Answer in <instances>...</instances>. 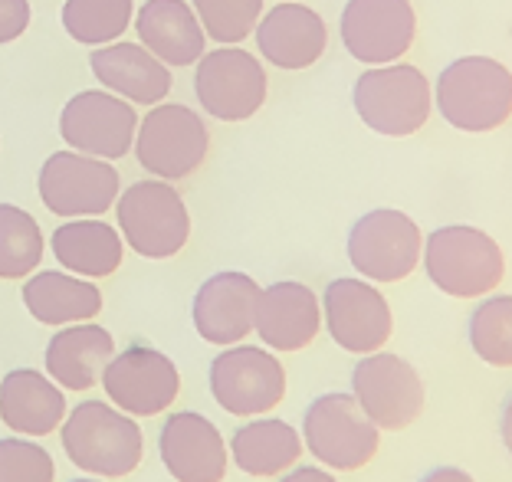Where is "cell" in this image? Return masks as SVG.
<instances>
[{"instance_id":"cell-9","label":"cell","mask_w":512,"mask_h":482,"mask_svg":"<svg viewBox=\"0 0 512 482\" xmlns=\"http://www.w3.org/2000/svg\"><path fill=\"white\" fill-rule=\"evenodd\" d=\"M207 384L217 407L230 417H266L286 397V368L270 348L230 345L214 355Z\"/></svg>"},{"instance_id":"cell-11","label":"cell","mask_w":512,"mask_h":482,"mask_svg":"<svg viewBox=\"0 0 512 482\" xmlns=\"http://www.w3.org/2000/svg\"><path fill=\"white\" fill-rule=\"evenodd\" d=\"M270 79L263 63L240 46H217L197 60L194 96L217 122H247L263 109Z\"/></svg>"},{"instance_id":"cell-1","label":"cell","mask_w":512,"mask_h":482,"mask_svg":"<svg viewBox=\"0 0 512 482\" xmlns=\"http://www.w3.org/2000/svg\"><path fill=\"white\" fill-rule=\"evenodd\" d=\"M434 109L463 135H490L512 119V69L493 56H460L440 69Z\"/></svg>"},{"instance_id":"cell-35","label":"cell","mask_w":512,"mask_h":482,"mask_svg":"<svg viewBox=\"0 0 512 482\" xmlns=\"http://www.w3.org/2000/svg\"><path fill=\"white\" fill-rule=\"evenodd\" d=\"M417 482H476V479L460 466H437V469H430V473H424Z\"/></svg>"},{"instance_id":"cell-36","label":"cell","mask_w":512,"mask_h":482,"mask_svg":"<svg viewBox=\"0 0 512 482\" xmlns=\"http://www.w3.org/2000/svg\"><path fill=\"white\" fill-rule=\"evenodd\" d=\"M499 440H503L506 453L512 456V394L506 397V404H503V414H499Z\"/></svg>"},{"instance_id":"cell-10","label":"cell","mask_w":512,"mask_h":482,"mask_svg":"<svg viewBox=\"0 0 512 482\" xmlns=\"http://www.w3.org/2000/svg\"><path fill=\"white\" fill-rule=\"evenodd\" d=\"M352 397L381 433H401L424 414L427 387L407 358L371 351L358 358L352 371Z\"/></svg>"},{"instance_id":"cell-2","label":"cell","mask_w":512,"mask_h":482,"mask_svg":"<svg viewBox=\"0 0 512 482\" xmlns=\"http://www.w3.org/2000/svg\"><path fill=\"white\" fill-rule=\"evenodd\" d=\"M60 440L66 460L99 479L132 476L145 456L138 420L106 401L76 404L60 423Z\"/></svg>"},{"instance_id":"cell-5","label":"cell","mask_w":512,"mask_h":482,"mask_svg":"<svg viewBox=\"0 0 512 482\" xmlns=\"http://www.w3.org/2000/svg\"><path fill=\"white\" fill-rule=\"evenodd\" d=\"M119 233L145 260H171L191 240V214L171 181L145 178L128 184L115 201Z\"/></svg>"},{"instance_id":"cell-13","label":"cell","mask_w":512,"mask_h":482,"mask_svg":"<svg viewBox=\"0 0 512 482\" xmlns=\"http://www.w3.org/2000/svg\"><path fill=\"white\" fill-rule=\"evenodd\" d=\"M322 325L348 355H371L388 345L394 315L384 292L362 276H339L322 292Z\"/></svg>"},{"instance_id":"cell-23","label":"cell","mask_w":512,"mask_h":482,"mask_svg":"<svg viewBox=\"0 0 512 482\" xmlns=\"http://www.w3.org/2000/svg\"><path fill=\"white\" fill-rule=\"evenodd\" d=\"M92 76L132 105H158L171 92V69L142 43H106L89 56Z\"/></svg>"},{"instance_id":"cell-17","label":"cell","mask_w":512,"mask_h":482,"mask_svg":"<svg viewBox=\"0 0 512 482\" xmlns=\"http://www.w3.org/2000/svg\"><path fill=\"white\" fill-rule=\"evenodd\" d=\"M158 456L174 482H224L230 469L224 433L197 410H174L161 423Z\"/></svg>"},{"instance_id":"cell-37","label":"cell","mask_w":512,"mask_h":482,"mask_svg":"<svg viewBox=\"0 0 512 482\" xmlns=\"http://www.w3.org/2000/svg\"><path fill=\"white\" fill-rule=\"evenodd\" d=\"M69 482H109V479H99V476H96V479H92V476H79V479H69Z\"/></svg>"},{"instance_id":"cell-28","label":"cell","mask_w":512,"mask_h":482,"mask_svg":"<svg viewBox=\"0 0 512 482\" xmlns=\"http://www.w3.org/2000/svg\"><path fill=\"white\" fill-rule=\"evenodd\" d=\"M467 342L473 355L499 371H512V296L490 292L476 299L467 322Z\"/></svg>"},{"instance_id":"cell-30","label":"cell","mask_w":512,"mask_h":482,"mask_svg":"<svg viewBox=\"0 0 512 482\" xmlns=\"http://www.w3.org/2000/svg\"><path fill=\"white\" fill-rule=\"evenodd\" d=\"M135 17V0H66L63 27L76 43L106 46L128 30Z\"/></svg>"},{"instance_id":"cell-29","label":"cell","mask_w":512,"mask_h":482,"mask_svg":"<svg viewBox=\"0 0 512 482\" xmlns=\"http://www.w3.org/2000/svg\"><path fill=\"white\" fill-rule=\"evenodd\" d=\"M43 230L33 214L0 204V279H23L43 263Z\"/></svg>"},{"instance_id":"cell-14","label":"cell","mask_w":512,"mask_h":482,"mask_svg":"<svg viewBox=\"0 0 512 482\" xmlns=\"http://www.w3.org/2000/svg\"><path fill=\"white\" fill-rule=\"evenodd\" d=\"M102 391L128 417H158L181 394V371L165 351L128 345L102 368Z\"/></svg>"},{"instance_id":"cell-32","label":"cell","mask_w":512,"mask_h":482,"mask_svg":"<svg viewBox=\"0 0 512 482\" xmlns=\"http://www.w3.org/2000/svg\"><path fill=\"white\" fill-rule=\"evenodd\" d=\"M56 463L40 443L27 437L0 440V482H53Z\"/></svg>"},{"instance_id":"cell-6","label":"cell","mask_w":512,"mask_h":482,"mask_svg":"<svg viewBox=\"0 0 512 482\" xmlns=\"http://www.w3.org/2000/svg\"><path fill=\"white\" fill-rule=\"evenodd\" d=\"M302 446L332 473L365 469L381 450V430L365 417L352 394H319L302 414Z\"/></svg>"},{"instance_id":"cell-4","label":"cell","mask_w":512,"mask_h":482,"mask_svg":"<svg viewBox=\"0 0 512 482\" xmlns=\"http://www.w3.org/2000/svg\"><path fill=\"white\" fill-rule=\"evenodd\" d=\"M352 105L375 135L411 138L434 115V82L411 63L368 66L355 79Z\"/></svg>"},{"instance_id":"cell-22","label":"cell","mask_w":512,"mask_h":482,"mask_svg":"<svg viewBox=\"0 0 512 482\" xmlns=\"http://www.w3.org/2000/svg\"><path fill=\"white\" fill-rule=\"evenodd\" d=\"M115 355V338L109 328L96 322L63 325L50 342H46V374L63 387V391H92L102 378V368Z\"/></svg>"},{"instance_id":"cell-12","label":"cell","mask_w":512,"mask_h":482,"mask_svg":"<svg viewBox=\"0 0 512 482\" xmlns=\"http://www.w3.org/2000/svg\"><path fill=\"white\" fill-rule=\"evenodd\" d=\"M40 201L56 217H99L119 201V171L83 151H53L40 168Z\"/></svg>"},{"instance_id":"cell-26","label":"cell","mask_w":512,"mask_h":482,"mask_svg":"<svg viewBox=\"0 0 512 482\" xmlns=\"http://www.w3.org/2000/svg\"><path fill=\"white\" fill-rule=\"evenodd\" d=\"M23 305L43 325H76L92 322L102 312V292L92 279L63 273V269H40L23 282Z\"/></svg>"},{"instance_id":"cell-25","label":"cell","mask_w":512,"mask_h":482,"mask_svg":"<svg viewBox=\"0 0 512 482\" xmlns=\"http://www.w3.org/2000/svg\"><path fill=\"white\" fill-rule=\"evenodd\" d=\"M227 450L240 473L253 479H276L302 460L306 446L293 423L279 417H250L230 433Z\"/></svg>"},{"instance_id":"cell-34","label":"cell","mask_w":512,"mask_h":482,"mask_svg":"<svg viewBox=\"0 0 512 482\" xmlns=\"http://www.w3.org/2000/svg\"><path fill=\"white\" fill-rule=\"evenodd\" d=\"M279 482H339L332 476V469H325V466H293V469H286L283 476H279Z\"/></svg>"},{"instance_id":"cell-8","label":"cell","mask_w":512,"mask_h":482,"mask_svg":"<svg viewBox=\"0 0 512 482\" xmlns=\"http://www.w3.org/2000/svg\"><path fill=\"white\" fill-rule=\"evenodd\" d=\"M138 164L161 181H184L201 168L211 151L207 122L181 102H158L135 132Z\"/></svg>"},{"instance_id":"cell-33","label":"cell","mask_w":512,"mask_h":482,"mask_svg":"<svg viewBox=\"0 0 512 482\" xmlns=\"http://www.w3.org/2000/svg\"><path fill=\"white\" fill-rule=\"evenodd\" d=\"M30 27V0H0V46L14 43Z\"/></svg>"},{"instance_id":"cell-18","label":"cell","mask_w":512,"mask_h":482,"mask_svg":"<svg viewBox=\"0 0 512 482\" xmlns=\"http://www.w3.org/2000/svg\"><path fill=\"white\" fill-rule=\"evenodd\" d=\"M253 332L270 351H302L322 332V302L306 282L279 279L256 296Z\"/></svg>"},{"instance_id":"cell-16","label":"cell","mask_w":512,"mask_h":482,"mask_svg":"<svg viewBox=\"0 0 512 482\" xmlns=\"http://www.w3.org/2000/svg\"><path fill=\"white\" fill-rule=\"evenodd\" d=\"M348 56L365 66L401 63L414 46L417 14L411 0H348L339 17Z\"/></svg>"},{"instance_id":"cell-19","label":"cell","mask_w":512,"mask_h":482,"mask_svg":"<svg viewBox=\"0 0 512 482\" xmlns=\"http://www.w3.org/2000/svg\"><path fill=\"white\" fill-rule=\"evenodd\" d=\"M260 282L237 269H224L211 279L201 282V289L194 292L191 305V322L197 335L207 345H240L243 338L253 332V315H256V296H260Z\"/></svg>"},{"instance_id":"cell-21","label":"cell","mask_w":512,"mask_h":482,"mask_svg":"<svg viewBox=\"0 0 512 482\" xmlns=\"http://www.w3.org/2000/svg\"><path fill=\"white\" fill-rule=\"evenodd\" d=\"M66 420V394L50 374L17 368L0 378V423L17 437H50Z\"/></svg>"},{"instance_id":"cell-27","label":"cell","mask_w":512,"mask_h":482,"mask_svg":"<svg viewBox=\"0 0 512 482\" xmlns=\"http://www.w3.org/2000/svg\"><path fill=\"white\" fill-rule=\"evenodd\" d=\"M56 263L66 266V273L83 279H106L122 266L125 240L119 227L99 217H76L53 230L50 237Z\"/></svg>"},{"instance_id":"cell-3","label":"cell","mask_w":512,"mask_h":482,"mask_svg":"<svg viewBox=\"0 0 512 482\" xmlns=\"http://www.w3.org/2000/svg\"><path fill=\"white\" fill-rule=\"evenodd\" d=\"M421 266L434 289L450 299H483L506 279L503 246L473 223H447L427 233Z\"/></svg>"},{"instance_id":"cell-15","label":"cell","mask_w":512,"mask_h":482,"mask_svg":"<svg viewBox=\"0 0 512 482\" xmlns=\"http://www.w3.org/2000/svg\"><path fill=\"white\" fill-rule=\"evenodd\" d=\"M135 132L138 115L132 102L119 99L115 92H76L60 112V135L66 145L102 161L125 158L135 145Z\"/></svg>"},{"instance_id":"cell-7","label":"cell","mask_w":512,"mask_h":482,"mask_svg":"<svg viewBox=\"0 0 512 482\" xmlns=\"http://www.w3.org/2000/svg\"><path fill=\"white\" fill-rule=\"evenodd\" d=\"M345 253L362 279L375 282V286H391V282L407 279L421 266L424 233L404 210L378 207L352 223Z\"/></svg>"},{"instance_id":"cell-20","label":"cell","mask_w":512,"mask_h":482,"mask_svg":"<svg viewBox=\"0 0 512 482\" xmlns=\"http://www.w3.org/2000/svg\"><path fill=\"white\" fill-rule=\"evenodd\" d=\"M253 37L263 60L286 73L316 66L329 50V27H325L322 14L306 4H296V0H283L266 10Z\"/></svg>"},{"instance_id":"cell-24","label":"cell","mask_w":512,"mask_h":482,"mask_svg":"<svg viewBox=\"0 0 512 482\" xmlns=\"http://www.w3.org/2000/svg\"><path fill=\"white\" fill-rule=\"evenodd\" d=\"M135 33L165 66H194L204 56V27L184 0H145L135 14Z\"/></svg>"},{"instance_id":"cell-31","label":"cell","mask_w":512,"mask_h":482,"mask_svg":"<svg viewBox=\"0 0 512 482\" xmlns=\"http://www.w3.org/2000/svg\"><path fill=\"white\" fill-rule=\"evenodd\" d=\"M204 37L220 46H237L256 30L263 17V0H191Z\"/></svg>"}]
</instances>
